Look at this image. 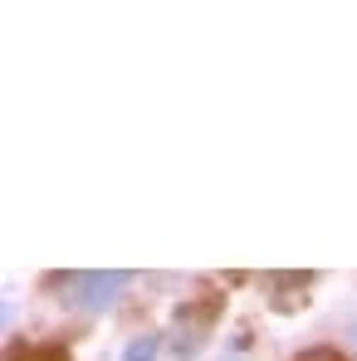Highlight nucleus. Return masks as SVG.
Instances as JSON below:
<instances>
[{"mask_svg":"<svg viewBox=\"0 0 357 361\" xmlns=\"http://www.w3.org/2000/svg\"><path fill=\"white\" fill-rule=\"evenodd\" d=\"M54 288L64 293V302H69L74 312H103V307H113V298L127 288V274H118V269L64 274V279H54Z\"/></svg>","mask_w":357,"mask_h":361,"instance_id":"f257e3e1","label":"nucleus"},{"mask_svg":"<svg viewBox=\"0 0 357 361\" xmlns=\"http://www.w3.org/2000/svg\"><path fill=\"white\" fill-rule=\"evenodd\" d=\"M157 352H162V337H137V342H127L122 361H152Z\"/></svg>","mask_w":357,"mask_h":361,"instance_id":"f03ea898","label":"nucleus"},{"mask_svg":"<svg viewBox=\"0 0 357 361\" xmlns=\"http://www.w3.org/2000/svg\"><path fill=\"white\" fill-rule=\"evenodd\" d=\"M294 361H348L343 352H333V347H308V352H298Z\"/></svg>","mask_w":357,"mask_h":361,"instance_id":"7ed1b4c3","label":"nucleus"}]
</instances>
